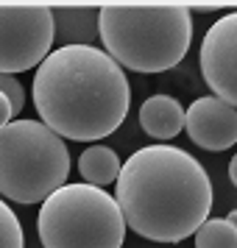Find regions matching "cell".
I'll list each match as a JSON object with an SVG mask.
<instances>
[{
    "label": "cell",
    "instance_id": "2",
    "mask_svg": "<svg viewBox=\"0 0 237 248\" xmlns=\"http://www.w3.org/2000/svg\"><path fill=\"white\" fill-rule=\"evenodd\" d=\"M34 106L39 123L56 137L90 142L123 125L131 87L123 70L95 45L56 47L34 73Z\"/></svg>",
    "mask_w": 237,
    "mask_h": 248
},
{
    "label": "cell",
    "instance_id": "9",
    "mask_svg": "<svg viewBox=\"0 0 237 248\" xmlns=\"http://www.w3.org/2000/svg\"><path fill=\"white\" fill-rule=\"evenodd\" d=\"M53 20V42L70 45H87L98 39V6H50Z\"/></svg>",
    "mask_w": 237,
    "mask_h": 248
},
{
    "label": "cell",
    "instance_id": "1",
    "mask_svg": "<svg viewBox=\"0 0 237 248\" xmlns=\"http://www.w3.org/2000/svg\"><path fill=\"white\" fill-rule=\"evenodd\" d=\"M114 203L123 223L154 243H181L209 217L212 181L190 151L148 145L120 162Z\"/></svg>",
    "mask_w": 237,
    "mask_h": 248
},
{
    "label": "cell",
    "instance_id": "11",
    "mask_svg": "<svg viewBox=\"0 0 237 248\" xmlns=\"http://www.w3.org/2000/svg\"><path fill=\"white\" fill-rule=\"evenodd\" d=\"M79 170H81V176H84V184L103 190L106 184H112V181L117 179V173H120V159H117V154H114L112 148L90 145L87 151H81Z\"/></svg>",
    "mask_w": 237,
    "mask_h": 248
},
{
    "label": "cell",
    "instance_id": "3",
    "mask_svg": "<svg viewBox=\"0 0 237 248\" xmlns=\"http://www.w3.org/2000/svg\"><path fill=\"white\" fill-rule=\"evenodd\" d=\"M98 39L120 70L165 73L190 50L192 17L179 3H106L98 6Z\"/></svg>",
    "mask_w": 237,
    "mask_h": 248
},
{
    "label": "cell",
    "instance_id": "5",
    "mask_svg": "<svg viewBox=\"0 0 237 248\" xmlns=\"http://www.w3.org/2000/svg\"><path fill=\"white\" fill-rule=\"evenodd\" d=\"M36 234L45 248H120L126 223L109 192L81 181L42 201Z\"/></svg>",
    "mask_w": 237,
    "mask_h": 248
},
{
    "label": "cell",
    "instance_id": "7",
    "mask_svg": "<svg viewBox=\"0 0 237 248\" xmlns=\"http://www.w3.org/2000/svg\"><path fill=\"white\" fill-rule=\"evenodd\" d=\"M201 76L215 98L237 101V17L226 14L201 42Z\"/></svg>",
    "mask_w": 237,
    "mask_h": 248
},
{
    "label": "cell",
    "instance_id": "16",
    "mask_svg": "<svg viewBox=\"0 0 237 248\" xmlns=\"http://www.w3.org/2000/svg\"><path fill=\"white\" fill-rule=\"evenodd\" d=\"M229 181H232V184H237V162H235V159L229 162Z\"/></svg>",
    "mask_w": 237,
    "mask_h": 248
},
{
    "label": "cell",
    "instance_id": "8",
    "mask_svg": "<svg viewBox=\"0 0 237 248\" xmlns=\"http://www.w3.org/2000/svg\"><path fill=\"white\" fill-rule=\"evenodd\" d=\"M184 131L204 151H229L237 142V109L215 95L195 98L184 112Z\"/></svg>",
    "mask_w": 237,
    "mask_h": 248
},
{
    "label": "cell",
    "instance_id": "14",
    "mask_svg": "<svg viewBox=\"0 0 237 248\" xmlns=\"http://www.w3.org/2000/svg\"><path fill=\"white\" fill-rule=\"evenodd\" d=\"M0 95L6 98V101L12 103V112L17 114L20 109L25 106V92H23V84L14 78V76H3L0 73Z\"/></svg>",
    "mask_w": 237,
    "mask_h": 248
},
{
    "label": "cell",
    "instance_id": "6",
    "mask_svg": "<svg viewBox=\"0 0 237 248\" xmlns=\"http://www.w3.org/2000/svg\"><path fill=\"white\" fill-rule=\"evenodd\" d=\"M53 47L50 6L0 3V73L14 76L36 67Z\"/></svg>",
    "mask_w": 237,
    "mask_h": 248
},
{
    "label": "cell",
    "instance_id": "4",
    "mask_svg": "<svg viewBox=\"0 0 237 248\" xmlns=\"http://www.w3.org/2000/svg\"><path fill=\"white\" fill-rule=\"evenodd\" d=\"M70 151L39 120H12L0 128V195L17 203H39L64 187Z\"/></svg>",
    "mask_w": 237,
    "mask_h": 248
},
{
    "label": "cell",
    "instance_id": "13",
    "mask_svg": "<svg viewBox=\"0 0 237 248\" xmlns=\"http://www.w3.org/2000/svg\"><path fill=\"white\" fill-rule=\"evenodd\" d=\"M23 226L17 220V215L12 212V206L6 201H0V248H23Z\"/></svg>",
    "mask_w": 237,
    "mask_h": 248
},
{
    "label": "cell",
    "instance_id": "15",
    "mask_svg": "<svg viewBox=\"0 0 237 248\" xmlns=\"http://www.w3.org/2000/svg\"><path fill=\"white\" fill-rule=\"evenodd\" d=\"M12 117H14V112H12V103H9L6 98H3V95H0V128L12 123Z\"/></svg>",
    "mask_w": 237,
    "mask_h": 248
},
{
    "label": "cell",
    "instance_id": "10",
    "mask_svg": "<svg viewBox=\"0 0 237 248\" xmlns=\"http://www.w3.org/2000/svg\"><path fill=\"white\" fill-rule=\"evenodd\" d=\"M140 125L157 140H173L184 131V109L173 95H151L140 106Z\"/></svg>",
    "mask_w": 237,
    "mask_h": 248
},
{
    "label": "cell",
    "instance_id": "12",
    "mask_svg": "<svg viewBox=\"0 0 237 248\" xmlns=\"http://www.w3.org/2000/svg\"><path fill=\"white\" fill-rule=\"evenodd\" d=\"M195 248H237V215L206 217L195 229Z\"/></svg>",
    "mask_w": 237,
    "mask_h": 248
}]
</instances>
